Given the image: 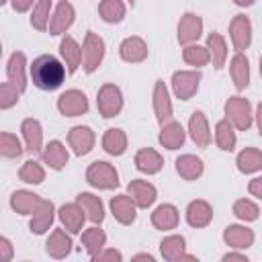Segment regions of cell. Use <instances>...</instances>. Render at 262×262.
<instances>
[{"instance_id": "cell-1", "label": "cell", "mask_w": 262, "mask_h": 262, "mask_svg": "<svg viewBox=\"0 0 262 262\" xmlns=\"http://www.w3.org/2000/svg\"><path fill=\"white\" fill-rule=\"evenodd\" d=\"M31 80L41 90H57L66 80V66L55 55H39L31 63Z\"/></svg>"}, {"instance_id": "cell-5", "label": "cell", "mask_w": 262, "mask_h": 262, "mask_svg": "<svg viewBox=\"0 0 262 262\" xmlns=\"http://www.w3.org/2000/svg\"><path fill=\"white\" fill-rule=\"evenodd\" d=\"M96 106H98V113L104 117V119H111V117H117L123 108V92L119 86L115 84H102L98 94H96Z\"/></svg>"}, {"instance_id": "cell-18", "label": "cell", "mask_w": 262, "mask_h": 262, "mask_svg": "<svg viewBox=\"0 0 262 262\" xmlns=\"http://www.w3.org/2000/svg\"><path fill=\"white\" fill-rule=\"evenodd\" d=\"M213 219V207L203 201V199H196L192 203H188L186 207V223L194 229H201V227H207Z\"/></svg>"}, {"instance_id": "cell-29", "label": "cell", "mask_w": 262, "mask_h": 262, "mask_svg": "<svg viewBox=\"0 0 262 262\" xmlns=\"http://www.w3.org/2000/svg\"><path fill=\"white\" fill-rule=\"evenodd\" d=\"M76 203L82 207V211L86 213V219L92 223H102L104 221V205L102 201L92 194V192H80Z\"/></svg>"}, {"instance_id": "cell-40", "label": "cell", "mask_w": 262, "mask_h": 262, "mask_svg": "<svg viewBox=\"0 0 262 262\" xmlns=\"http://www.w3.org/2000/svg\"><path fill=\"white\" fill-rule=\"evenodd\" d=\"M104 244H106V233L102 229H98V227H90V229H86L82 233V246L90 256L100 252L104 248Z\"/></svg>"}, {"instance_id": "cell-37", "label": "cell", "mask_w": 262, "mask_h": 262, "mask_svg": "<svg viewBox=\"0 0 262 262\" xmlns=\"http://www.w3.org/2000/svg\"><path fill=\"white\" fill-rule=\"evenodd\" d=\"M235 129L233 125L227 121V119H221L217 125H215V143L219 145V149L223 151H231L235 147Z\"/></svg>"}, {"instance_id": "cell-39", "label": "cell", "mask_w": 262, "mask_h": 262, "mask_svg": "<svg viewBox=\"0 0 262 262\" xmlns=\"http://www.w3.org/2000/svg\"><path fill=\"white\" fill-rule=\"evenodd\" d=\"M182 57H184V61H186L188 66H192V68H196V70L209 63V51H207V47H203V45H199V43H188V45H184Z\"/></svg>"}, {"instance_id": "cell-33", "label": "cell", "mask_w": 262, "mask_h": 262, "mask_svg": "<svg viewBox=\"0 0 262 262\" xmlns=\"http://www.w3.org/2000/svg\"><path fill=\"white\" fill-rule=\"evenodd\" d=\"M205 166H203V160L192 156V154H184L180 158H176V172L184 178V180H196L201 178Z\"/></svg>"}, {"instance_id": "cell-13", "label": "cell", "mask_w": 262, "mask_h": 262, "mask_svg": "<svg viewBox=\"0 0 262 262\" xmlns=\"http://www.w3.org/2000/svg\"><path fill=\"white\" fill-rule=\"evenodd\" d=\"M147 51H149L147 49V43L141 37H137V35L123 39L121 45H119V55L127 63H139V61H143L147 57Z\"/></svg>"}, {"instance_id": "cell-23", "label": "cell", "mask_w": 262, "mask_h": 262, "mask_svg": "<svg viewBox=\"0 0 262 262\" xmlns=\"http://www.w3.org/2000/svg\"><path fill=\"white\" fill-rule=\"evenodd\" d=\"M45 199H41L39 194L31 192V190H16L12 192L10 196V207L12 211H16L18 215H33L41 205H43Z\"/></svg>"}, {"instance_id": "cell-22", "label": "cell", "mask_w": 262, "mask_h": 262, "mask_svg": "<svg viewBox=\"0 0 262 262\" xmlns=\"http://www.w3.org/2000/svg\"><path fill=\"white\" fill-rule=\"evenodd\" d=\"M256 235L246 225H227L223 231V242L233 250H246L254 244Z\"/></svg>"}, {"instance_id": "cell-26", "label": "cell", "mask_w": 262, "mask_h": 262, "mask_svg": "<svg viewBox=\"0 0 262 262\" xmlns=\"http://www.w3.org/2000/svg\"><path fill=\"white\" fill-rule=\"evenodd\" d=\"M229 74H231V80H233V86L237 90H246L248 84H250V61L248 57L237 51L231 61H229Z\"/></svg>"}, {"instance_id": "cell-51", "label": "cell", "mask_w": 262, "mask_h": 262, "mask_svg": "<svg viewBox=\"0 0 262 262\" xmlns=\"http://www.w3.org/2000/svg\"><path fill=\"white\" fill-rule=\"evenodd\" d=\"M237 6H252L254 4V0H233Z\"/></svg>"}, {"instance_id": "cell-17", "label": "cell", "mask_w": 262, "mask_h": 262, "mask_svg": "<svg viewBox=\"0 0 262 262\" xmlns=\"http://www.w3.org/2000/svg\"><path fill=\"white\" fill-rule=\"evenodd\" d=\"M188 133H190V139L199 147H209V143H211V129H209V121H207L203 111H194L190 115V119H188Z\"/></svg>"}, {"instance_id": "cell-48", "label": "cell", "mask_w": 262, "mask_h": 262, "mask_svg": "<svg viewBox=\"0 0 262 262\" xmlns=\"http://www.w3.org/2000/svg\"><path fill=\"white\" fill-rule=\"evenodd\" d=\"M248 190H250V194H252V196H256V199H262V178H260V176L252 178V182H250Z\"/></svg>"}, {"instance_id": "cell-41", "label": "cell", "mask_w": 262, "mask_h": 262, "mask_svg": "<svg viewBox=\"0 0 262 262\" xmlns=\"http://www.w3.org/2000/svg\"><path fill=\"white\" fill-rule=\"evenodd\" d=\"M49 16H51V0H37L35 6H33L31 25H33L37 31H47Z\"/></svg>"}, {"instance_id": "cell-24", "label": "cell", "mask_w": 262, "mask_h": 262, "mask_svg": "<svg viewBox=\"0 0 262 262\" xmlns=\"http://www.w3.org/2000/svg\"><path fill=\"white\" fill-rule=\"evenodd\" d=\"M45 250L51 258H66L70 256L72 252V237H70V231L66 229H53L51 235L47 237V244H45Z\"/></svg>"}, {"instance_id": "cell-20", "label": "cell", "mask_w": 262, "mask_h": 262, "mask_svg": "<svg viewBox=\"0 0 262 262\" xmlns=\"http://www.w3.org/2000/svg\"><path fill=\"white\" fill-rule=\"evenodd\" d=\"M160 145L166 147V149H178L184 145V139H186V131L184 127L178 123V121H166L162 125V131H160Z\"/></svg>"}, {"instance_id": "cell-12", "label": "cell", "mask_w": 262, "mask_h": 262, "mask_svg": "<svg viewBox=\"0 0 262 262\" xmlns=\"http://www.w3.org/2000/svg\"><path fill=\"white\" fill-rule=\"evenodd\" d=\"M201 35H203V18L199 14H194V12L182 14V18L178 23V41L182 45L196 43Z\"/></svg>"}, {"instance_id": "cell-46", "label": "cell", "mask_w": 262, "mask_h": 262, "mask_svg": "<svg viewBox=\"0 0 262 262\" xmlns=\"http://www.w3.org/2000/svg\"><path fill=\"white\" fill-rule=\"evenodd\" d=\"M94 262H121L123 260V254L119 252V250H115V248H108V250H100V252H96L94 256H90Z\"/></svg>"}, {"instance_id": "cell-36", "label": "cell", "mask_w": 262, "mask_h": 262, "mask_svg": "<svg viewBox=\"0 0 262 262\" xmlns=\"http://www.w3.org/2000/svg\"><path fill=\"white\" fill-rule=\"evenodd\" d=\"M125 12H127V8H125L123 0H100V4H98V14L108 25L121 23L125 18Z\"/></svg>"}, {"instance_id": "cell-19", "label": "cell", "mask_w": 262, "mask_h": 262, "mask_svg": "<svg viewBox=\"0 0 262 262\" xmlns=\"http://www.w3.org/2000/svg\"><path fill=\"white\" fill-rule=\"evenodd\" d=\"M57 217H59L61 225L66 227V231H70V233H80L82 225L86 221V213L82 211V207L78 203H68V205L59 207Z\"/></svg>"}, {"instance_id": "cell-34", "label": "cell", "mask_w": 262, "mask_h": 262, "mask_svg": "<svg viewBox=\"0 0 262 262\" xmlns=\"http://www.w3.org/2000/svg\"><path fill=\"white\" fill-rule=\"evenodd\" d=\"M237 170L244 174H254L262 168V151L258 147H246L237 154Z\"/></svg>"}, {"instance_id": "cell-32", "label": "cell", "mask_w": 262, "mask_h": 262, "mask_svg": "<svg viewBox=\"0 0 262 262\" xmlns=\"http://www.w3.org/2000/svg\"><path fill=\"white\" fill-rule=\"evenodd\" d=\"M205 47L209 51V61L217 70H221L225 66V59H227V43H225V39L219 33H209Z\"/></svg>"}, {"instance_id": "cell-4", "label": "cell", "mask_w": 262, "mask_h": 262, "mask_svg": "<svg viewBox=\"0 0 262 262\" xmlns=\"http://www.w3.org/2000/svg\"><path fill=\"white\" fill-rule=\"evenodd\" d=\"M104 57V41L100 35L88 31L82 43V68L86 74H92L98 70V66L102 63Z\"/></svg>"}, {"instance_id": "cell-9", "label": "cell", "mask_w": 262, "mask_h": 262, "mask_svg": "<svg viewBox=\"0 0 262 262\" xmlns=\"http://www.w3.org/2000/svg\"><path fill=\"white\" fill-rule=\"evenodd\" d=\"M74 18H76V10H74V6H72L68 0H59L57 6H55V10H53L51 16H49V25H47V29H49L51 35H63V33L72 27Z\"/></svg>"}, {"instance_id": "cell-35", "label": "cell", "mask_w": 262, "mask_h": 262, "mask_svg": "<svg viewBox=\"0 0 262 262\" xmlns=\"http://www.w3.org/2000/svg\"><path fill=\"white\" fill-rule=\"evenodd\" d=\"M102 149L111 156H123L127 149V135L123 129H106L102 135Z\"/></svg>"}, {"instance_id": "cell-52", "label": "cell", "mask_w": 262, "mask_h": 262, "mask_svg": "<svg viewBox=\"0 0 262 262\" xmlns=\"http://www.w3.org/2000/svg\"><path fill=\"white\" fill-rule=\"evenodd\" d=\"M135 260H149V262H151V260H154V256H149V254H137V256H135Z\"/></svg>"}, {"instance_id": "cell-50", "label": "cell", "mask_w": 262, "mask_h": 262, "mask_svg": "<svg viewBox=\"0 0 262 262\" xmlns=\"http://www.w3.org/2000/svg\"><path fill=\"white\" fill-rule=\"evenodd\" d=\"M231 260H237V262H248V256L244 254H235V252H229L223 256V262H231Z\"/></svg>"}, {"instance_id": "cell-16", "label": "cell", "mask_w": 262, "mask_h": 262, "mask_svg": "<svg viewBox=\"0 0 262 262\" xmlns=\"http://www.w3.org/2000/svg\"><path fill=\"white\" fill-rule=\"evenodd\" d=\"M154 113L160 125H164L166 121L172 119V100H170V92L166 88V84L162 80L156 82L154 86Z\"/></svg>"}, {"instance_id": "cell-53", "label": "cell", "mask_w": 262, "mask_h": 262, "mask_svg": "<svg viewBox=\"0 0 262 262\" xmlns=\"http://www.w3.org/2000/svg\"><path fill=\"white\" fill-rule=\"evenodd\" d=\"M2 4H6V0H0V6H2Z\"/></svg>"}, {"instance_id": "cell-21", "label": "cell", "mask_w": 262, "mask_h": 262, "mask_svg": "<svg viewBox=\"0 0 262 262\" xmlns=\"http://www.w3.org/2000/svg\"><path fill=\"white\" fill-rule=\"evenodd\" d=\"M178 221H180V213L170 203H164V205L156 207V211L151 213V225L156 229H160V231L176 229L178 227Z\"/></svg>"}, {"instance_id": "cell-25", "label": "cell", "mask_w": 262, "mask_h": 262, "mask_svg": "<svg viewBox=\"0 0 262 262\" xmlns=\"http://www.w3.org/2000/svg\"><path fill=\"white\" fill-rule=\"evenodd\" d=\"M53 219H55V207H53V203H51V201H43V205L31 215L29 229H31L33 233L41 235V233L49 231Z\"/></svg>"}, {"instance_id": "cell-8", "label": "cell", "mask_w": 262, "mask_h": 262, "mask_svg": "<svg viewBox=\"0 0 262 262\" xmlns=\"http://www.w3.org/2000/svg\"><path fill=\"white\" fill-rule=\"evenodd\" d=\"M229 37L235 51H246L252 43V23L246 14H235L229 23Z\"/></svg>"}, {"instance_id": "cell-47", "label": "cell", "mask_w": 262, "mask_h": 262, "mask_svg": "<svg viewBox=\"0 0 262 262\" xmlns=\"http://www.w3.org/2000/svg\"><path fill=\"white\" fill-rule=\"evenodd\" d=\"M14 256V248L10 244V239H6L4 235H0V262H8Z\"/></svg>"}, {"instance_id": "cell-15", "label": "cell", "mask_w": 262, "mask_h": 262, "mask_svg": "<svg viewBox=\"0 0 262 262\" xmlns=\"http://www.w3.org/2000/svg\"><path fill=\"white\" fill-rule=\"evenodd\" d=\"M25 68H27V57L23 51H14L8 59V66H6V76H8V82L18 90V92H25L27 90V74H25Z\"/></svg>"}, {"instance_id": "cell-27", "label": "cell", "mask_w": 262, "mask_h": 262, "mask_svg": "<svg viewBox=\"0 0 262 262\" xmlns=\"http://www.w3.org/2000/svg\"><path fill=\"white\" fill-rule=\"evenodd\" d=\"M23 131V139H25V147L31 154H39L43 149V129L41 123L37 119H25L20 125Z\"/></svg>"}, {"instance_id": "cell-11", "label": "cell", "mask_w": 262, "mask_h": 262, "mask_svg": "<svg viewBox=\"0 0 262 262\" xmlns=\"http://www.w3.org/2000/svg\"><path fill=\"white\" fill-rule=\"evenodd\" d=\"M127 190H129V196L133 199V203H135L139 209L151 207V205L156 203V199H158L156 186H154L151 182H147V180H141V178L131 180L129 186H127Z\"/></svg>"}, {"instance_id": "cell-10", "label": "cell", "mask_w": 262, "mask_h": 262, "mask_svg": "<svg viewBox=\"0 0 262 262\" xmlns=\"http://www.w3.org/2000/svg\"><path fill=\"white\" fill-rule=\"evenodd\" d=\"M94 141H96V135L90 127L86 125H76L70 129L68 133V145L72 147V151L76 156H86L92 151L94 147Z\"/></svg>"}, {"instance_id": "cell-45", "label": "cell", "mask_w": 262, "mask_h": 262, "mask_svg": "<svg viewBox=\"0 0 262 262\" xmlns=\"http://www.w3.org/2000/svg\"><path fill=\"white\" fill-rule=\"evenodd\" d=\"M20 92L10 84V82H0V111L12 108L18 102Z\"/></svg>"}, {"instance_id": "cell-49", "label": "cell", "mask_w": 262, "mask_h": 262, "mask_svg": "<svg viewBox=\"0 0 262 262\" xmlns=\"http://www.w3.org/2000/svg\"><path fill=\"white\" fill-rule=\"evenodd\" d=\"M33 2H35V0H10L12 8H14L16 12H27V10L33 6Z\"/></svg>"}, {"instance_id": "cell-6", "label": "cell", "mask_w": 262, "mask_h": 262, "mask_svg": "<svg viewBox=\"0 0 262 262\" xmlns=\"http://www.w3.org/2000/svg\"><path fill=\"white\" fill-rule=\"evenodd\" d=\"M201 86L199 70H180L172 74V92L180 100H190Z\"/></svg>"}, {"instance_id": "cell-7", "label": "cell", "mask_w": 262, "mask_h": 262, "mask_svg": "<svg viewBox=\"0 0 262 262\" xmlns=\"http://www.w3.org/2000/svg\"><path fill=\"white\" fill-rule=\"evenodd\" d=\"M57 111L63 117H80L88 113V98L82 90H66L63 94H59L57 98Z\"/></svg>"}, {"instance_id": "cell-42", "label": "cell", "mask_w": 262, "mask_h": 262, "mask_svg": "<svg viewBox=\"0 0 262 262\" xmlns=\"http://www.w3.org/2000/svg\"><path fill=\"white\" fill-rule=\"evenodd\" d=\"M23 156V145L14 133H0V158L16 160Z\"/></svg>"}, {"instance_id": "cell-28", "label": "cell", "mask_w": 262, "mask_h": 262, "mask_svg": "<svg viewBox=\"0 0 262 262\" xmlns=\"http://www.w3.org/2000/svg\"><path fill=\"white\" fill-rule=\"evenodd\" d=\"M135 168L143 174H158L164 168V158L156 149L143 147L135 154Z\"/></svg>"}, {"instance_id": "cell-31", "label": "cell", "mask_w": 262, "mask_h": 262, "mask_svg": "<svg viewBox=\"0 0 262 262\" xmlns=\"http://www.w3.org/2000/svg\"><path fill=\"white\" fill-rule=\"evenodd\" d=\"M59 53H61V57H63V61H66L70 74L76 72V70L82 66V47L78 45V41H76L74 37L66 35V37L61 39V43H59Z\"/></svg>"}, {"instance_id": "cell-2", "label": "cell", "mask_w": 262, "mask_h": 262, "mask_svg": "<svg viewBox=\"0 0 262 262\" xmlns=\"http://www.w3.org/2000/svg\"><path fill=\"white\" fill-rule=\"evenodd\" d=\"M225 119L233 125V129L248 131L252 127V121H254V113H252L250 100L244 98V96H231L225 102Z\"/></svg>"}, {"instance_id": "cell-44", "label": "cell", "mask_w": 262, "mask_h": 262, "mask_svg": "<svg viewBox=\"0 0 262 262\" xmlns=\"http://www.w3.org/2000/svg\"><path fill=\"white\" fill-rule=\"evenodd\" d=\"M233 215L242 221H256L260 217V207L250 199H237L233 203Z\"/></svg>"}, {"instance_id": "cell-38", "label": "cell", "mask_w": 262, "mask_h": 262, "mask_svg": "<svg viewBox=\"0 0 262 262\" xmlns=\"http://www.w3.org/2000/svg\"><path fill=\"white\" fill-rule=\"evenodd\" d=\"M184 250H186V242L182 235H168L160 242V252L170 262H178L180 256L184 254Z\"/></svg>"}, {"instance_id": "cell-3", "label": "cell", "mask_w": 262, "mask_h": 262, "mask_svg": "<svg viewBox=\"0 0 262 262\" xmlns=\"http://www.w3.org/2000/svg\"><path fill=\"white\" fill-rule=\"evenodd\" d=\"M86 180L90 186L98 188V190H111L115 186H119V172L115 170L113 164L108 162H92L86 170Z\"/></svg>"}, {"instance_id": "cell-43", "label": "cell", "mask_w": 262, "mask_h": 262, "mask_svg": "<svg viewBox=\"0 0 262 262\" xmlns=\"http://www.w3.org/2000/svg\"><path fill=\"white\" fill-rule=\"evenodd\" d=\"M18 178H20L23 182H27V184H41V182L45 180V170H43V166H41L39 162L29 160V162H25L23 168L18 170Z\"/></svg>"}, {"instance_id": "cell-54", "label": "cell", "mask_w": 262, "mask_h": 262, "mask_svg": "<svg viewBox=\"0 0 262 262\" xmlns=\"http://www.w3.org/2000/svg\"><path fill=\"white\" fill-rule=\"evenodd\" d=\"M0 57H2V43H0Z\"/></svg>"}, {"instance_id": "cell-55", "label": "cell", "mask_w": 262, "mask_h": 262, "mask_svg": "<svg viewBox=\"0 0 262 262\" xmlns=\"http://www.w3.org/2000/svg\"><path fill=\"white\" fill-rule=\"evenodd\" d=\"M129 2H131V4H133V2H135V0H129Z\"/></svg>"}, {"instance_id": "cell-14", "label": "cell", "mask_w": 262, "mask_h": 262, "mask_svg": "<svg viewBox=\"0 0 262 262\" xmlns=\"http://www.w3.org/2000/svg\"><path fill=\"white\" fill-rule=\"evenodd\" d=\"M111 213L121 225H131L137 217V205L129 194H117L111 199Z\"/></svg>"}, {"instance_id": "cell-30", "label": "cell", "mask_w": 262, "mask_h": 262, "mask_svg": "<svg viewBox=\"0 0 262 262\" xmlns=\"http://www.w3.org/2000/svg\"><path fill=\"white\" fill-rule=\"evenodd\" d=\"M68 158H70L68 147H66L61 141H57V139L49 141V143L43 147V162H45L51 170H61V168H66Z\"/></svg>"}]
</instances>
